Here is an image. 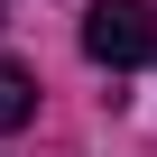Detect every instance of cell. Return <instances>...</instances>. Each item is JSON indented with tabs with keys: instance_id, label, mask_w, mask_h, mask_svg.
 <instances>
[{
	"instance_id": "1",
	"label": "cell",
	"mask_w": 157,
	"mask_h": 157,
	"mask_svg": "<svg viewBox=\"0 0 157 157\" xmlns=\"http://www.w3.org/2000/svg\"><path fill=\"white\" fill-rule=\"evenodd\" d=\"M83 56L93 65H148L157 56V10H148V0H93V10H83Z\"/></svg>"
},
{
	"instance_id": "2",
	"label": "cell",
	"mask_w": 157,
	"mask_h": 157,
	"mask_svg": "<svg viewBox=\"0 0 157 157\" xmlns=\"http://www.w3.org/2000/svg\"><path fill=\"white\" fill-rule=\"evenodd\" d=\"M28 120H37V74L0 56V129H28Z\"/></svg>"
},
{
	"instance_id": "3",
	"label": "cell",
	"mask_w": 157,
	"mask_h": 157,
	"mask_svg": "<svg viewBox=\"0 0 157 157\" xmlns=\"http://www.w3.org/2000/svg\"><path fill=\"white\" fill-rule=\"evenodd\" d=\"M0 19H10V0H0Z\"/></svg>"
}]
</instances>
